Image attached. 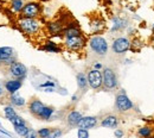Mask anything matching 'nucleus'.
Returning <instances> with one entry per match:
<instances>
[{"label":"nucleus","mask_w":154,"mask_h":138,"mask_svg":"<svg viewBox=\"0 0 154 138\" xmlns=\"http://www.w3.org/2000/svg\"><path fill=\"white\" fill-rule=\"evenodd\" d=\"M55 113V108L51 106H44V108L42 110V112L39 113V116L37 117L40 120H50L52 114Z\"/></svg>","instance_id":"obj_17"},{"label":"nucleus","mask_w":154,"mask_h":138,"mask_svg":"<svg viewBox=\"0 0 154 138\" xmlns=\"http://www.w3.org/2000/svg\"><path fill=\"white\" fill-rule=\"evenodd\" d=\"M76 79H77L78 88H79L81 91H85L87 87L89 86V85H88V79H87V74H84V73H78Z\"/></svg>","instance_id":"obj_19"},{"label":"nucleus","mask_w":154,"mask_h":138,"mask_svg":"<svg viewBox=\"0 0 154 138\" xmlns=\"http://www.w3.org/2000/svg\"><path fill=\"white\" fill-rule=\"evenodd\" d=\"M51 131L52 130L49 129V127H43V129H39L37 131V133H38L39 138H49L50 135H51Z\"/></svg>","instance_id":"obj_26"},{"label":"nucleus","mask_w":154,"mask_h":138,"mask_svg":"<svg viewBox=\"0 0 154 138\" xmlns=\"http://www.w3.org/2000/svg\"><path fill=\"white\" fill-rule=\"evenodd\" d=\"M0 5H1V1H0Z\"/></svg>","instance_id":"obj_40"},{"label":"nucleus","mask_w":154,"mask_h":138,"mask_svg":"<svg viewBox=\"0 0 154 138\" xmlns=\"http://www.w3.org/2000/svg\"><path fill=\"white\" fill-rule=\"evenodd\" d=\"M7 75L11 78V79H17V80H23L27 76V68L25 64H23L21 62H13L12 64H10L7 68Z\"/></svg>","instance_id":"obj_4"},{"label":"nucleus","mask_w":154,"mask_h":138,"mask_svg":"<svg viewBox=\"0 0 154 138\" xmlns=\"http://www.w3.org/2000/svg\"><path fill=\"white\" fill-rule=\"evenodd\" d=\"M98 124V119L93 116H88V117H82L79 120L77 127L78 129H84V130H89V129H94L96 127Z\"/></svg>","instance_id":"obj_12"},{"label":"nucleus","mask_w":154,"mask_h":138,"mask_svg":"<svg viewBox=\"0 0 154 138\" xmlns=\"http://www.w3.org/2000/svg\"><path fill=\"white\" fill-rule=\"evenodd\" d=\"M48 87H56V83L55 82H52V81H46V82H44V83H42L40 85V88H48Z\"/></svg>","instance_id":"obj_32"},{"label":"nucleus","mask_w":154,"mask_h":138,"mask_svg":"<svg viewBox=\"0 0 154 138\" xmlns=\"http://www.w3.org/2000/svg\"><path fill=\"white\" fill-rule=\"evenodd\" d=\"M13 127H14V132L20 137H25V135L30 130V127L27 125H19V126H13Z\"/></svg>","instance_id":"obj_24"},{"label":"nucleus","mask_w":154,"mask_h":138,"mask_svg":"<svg viewBox=\"0 0 154 138\" xmlns=\"http://www.w3.org/2000/svg\"><path fill=\"white\" fill-rule=\"evenodd\" d=\"M62 135H63V131H62L60 129H54V130L51 131V135H50L49 138H60Z\"/></svg>","instance_id":"obj_29"},{"label":"nucleus","mask_w":154,"mask_h":138,"mask_svg":"<svg viewBox=\"0 0 154 138\" xmlns=\"http://www.w3.org/2000/svg\"><path fill=\"white\" fill-rule=\"evenodd\" d=\"M37 137H38L37 131H36V130H33V129H30V130L27 131V133L25 135V137L24 138H37Z\"/></svg>","instance_id":"obj_30"},{"label":"nucleus","mask_w":154,"mask_h":138,"mask_svg":"<svg viewBox=\"0 0 154 138\" xmlns=\"http://www.w3.org/2000/svg\"><path fill=\"white\" fill-rule=\"evenodd\" d=\"M6 93H7V92L5 91V88H4V87H2L1 85H0V100H1V99H2V98H5V95H6Z\"/></svg>","instance_id":"obj_33"},{"label":"nucleus","mask_w":154,"mask_h":138,"mask_svg":"<svg viewBox=\"0 0 154 138\" xmlns=\"http://www.w3.org/2000/svg\"><path fill=\"white\" fill-rule=\"evenodd\" d=\"M40 11H42V7H40V4L36 2V1H30V2H26L20 12V17H24V18H37L39 14H40Z\"/></svg>","instance_id":"obj_7"},{"label":"nucleus","mask_w":154,"mask_h":138,"mask_svg":"<svg viewBox=\"0 0 154 138\" xmlns=\"http://www.w3.org/2000/svg\"><path fill=\"white\" fill-rule=\"evenodd\" d=\"M101 126L108 127V129H115L119 125V117L115 114H107L101 119Z\"/></svg>","instance_id":"obj_13"},{"label":"nucleus","mask_w":154,"mask_h":138,"mask_svg":"<svg viewBox=\"0 0 154 138\" xmlns=\"http://www.w3.org/2000/svg\"><path fill=\"white\" fill-rule=\"evenodd\" d=\"M88 43H89V48H90V50L93 51L94 55H96L98 57H103L108 54L109 45H108L104 37L98 36V35L93 36Z\"/></svg>","instance_id":"obj_2"},{"label":"nucleus","mask_w":154,"mask_h":138,"mask_svg":"<svg viewBox=\"0 0 154 138\" xmlns=\"http://www.w3.org/2000/svg\"><path fill=\"white\" fill-rule=\"evenodd\" d=\"M153 31H154V25H153Z\"/></svg>","instance_id":"obj_39"},{"label":"nucleus","mask_w":154,"mask_h":138,"mask_svg":"<svg viewBox=\"0 0 154 138\" xmlns=\"http://www.w3.org/2000/svg\"><path fill=\"white\" fill-rule=\"evenodd\" d=\"M29 112L32 114V116H35V117H38L39 113L42 112V110L44 108V104L39 100V99H32L30 102H29Z\"/></svg>","instance_id":"obj_15"},{"label":"nucleus","mask_w":154,"mask_h":138,"mask_svg":"<svg viewBox=\"0 0 154 138\" xmlns=\"http://www.w3.org/2000/svg\"><path fill=\"white\" fill-rule=\"evenodd\" d=\"M55 91V88L54 87H48V88H44V92H46V93H50V92H54Z\"/></svg>","instance_id":"obj_35"},{"label":"nucleus","mask_w":154,"mask_h":138,"mask_svg":"<svg viewBox=\"0 0 154 138\" xmlns=\"http://www.w3.org/2000/svg\"><path fill=\"white\" fill-rule=\"evenodd\" d=\"M17 24H18V27L27 36L37 35L40 31V27H42V24H40V21L37 18H24V17H20L19 19L17 20Z\"/></svg>","instance_id":"obj_1"},{"label":"nucleus","mask_w":154,"mask_h":138,"mask_svg":"<svg viewBox=\"0 0 154 138\" xmlns=\"http://www.w3.org/2000/svg\"><path fill=\"white\" fill-rule=\"evenodd\" d=\"M131 49V40L127 37H117L112 44V50L116 55H123Z\"/></svg>","instance_id":"obj_10"},{"label":"nucleus","mask_w":154,"mask_h":138,"mask_svg":"<svg viewBox=\"0 0 154 138\" xmlns=\"http://www.w3.org/2000/svg\"><path fill=\"white\" fill-rule=\"evenodd\" d=\"M101 68H102V64H101V63H95V64H94V69H97V70H100Z\"/></svg>","instance_id":"obj_36"},{"label":"nucleus","mask_w":154,"mask_h":138,"mask_svg":"<svg viewBox=\"0 0 154 138\" xmlns=\"http://www.w3.org/2000/svg\"><path fill=\"white\" fill-rule=\"evenodd\" d=\"M77 138H89V131L84 129H78L77 131Z\"/></svg>","instance_id":"obj_28"},{"label":"nucleus","mask_w":154,"mask_h":138,"mask_svg":"<svg viewBox=\"0 0 154 138\" xmlns=\"http://www.w3.org/2000/svg\"><path fill=\"white\" fill-rule=\"evenodd\" d=\"M21 86H23V81L17 79H8L6 80L5 83H4V88L8 94L18 93V91L21 88Z\"/></svg>","instance_id":"obj_11"},{"label":"nucleus","mask_w":154,"mask_h":138,"mask_svg":"<svg viewBox=\"0 0 154 138\" xmlns=\"http://www.w3.org/2000/svg\"><path fill=\"white\" fill-rule=\"evenodd\" d=\"M152 132H153V129H152V127H149V126H143V127H141V129L139 130V136L142 138H147L152 135Z\"/></svg>","instance_id":"obj_25"},{"label":"nucleus","mask_w":154,"mask_h":138,"mask_svg":"<svg viewBox=\"0 0 154 138\" xmlns=\"http://www.w3.org/2000/svg\"><path fill=\"white\" fill-rule=\"evenodd\" d=\"M24 0H12L11 4H10V10L13 12V13H19L21 12L23 7H24Z\"/></svg>","instance_id":"obj_20"},{"label":"nucleus","mask_w":154,"mask_h":138,"mask_svg":"<svg viewBox=\"0 0 154 138\" xmlns=\"http://www.w3.org/2000/svg\"><path fill=\"white\" fill-rule=\"evenodd\" d=\"M48 30H49V32H50L51 35H57L59 32H63L64 27H63V25H62L60 23H58V21H51V23L48 24Z\"/></svg>","instance_id":"obj_18"},{"label":"nucleus","mask_w":154,"mask_h":138,"mask_svg":"<svg viewBox=\"0 0 154 138\" xmlns=\"http://www.w3.org/2000/svg\"><path fill=\"white\" fill-rule=\"evenodd\" d=\"M7 23H8L7 16H6L4 12L0 11V25H5V24H7Z\"/></svg>","instance_id":"obj_31"},{"label":"nucleus","mask_w":154,"mask_h":138,"mask_svg":"<svg viewBox=\"0 0 154 138\" xmlns=\"http://www.w3.org/2000/svg\"><path fill=\"white\" fill-rule=\"evenodd\" d=\"M102 76H103V88L107 91H114L119 86V80L116 75L115 69H113L112 67H106L102 72Z\"/></svg>","instance_id":"obj_3"},{"label":"nucleus","mask_w":154,"mask_h":138,"mask_svg":"<svg viewBox=\"0 0 154 138\" xmlns=\"http://www.w3.org/2000/svg\"><path fill=\"white\" fill-rule=\"evenodd\" d=\"M17 61L16 50L11 47H0V67L7 68Z\"/></svg>","instance_id":"obj_6"},{"label":"nucleus","mask_w":154,"mask_h":138,"mask_svg":"<svg viewBox=\"0 0 154 138\" xmlns=\"http://www.w3.org/2000/svg\"><path fill=\"white\" fill-rule=\"evenodd\" d=\"M4 1H7V0H4ZM11 1H12V0H11Z\"/></svg>","instance_id":"obj_38"},{"label":"nucleus","mask_w":154,"mask_h":138,"mask_svg":"<svg viewBox=\"0 0 154 138\" xmlns=\"http://www.w3.org/2000/svg\"><path fill=\"white\" fill-rule=\"evenodd\" d=\"M43 49L46 50V51H49V53H59L60 51V48L58 47L56 43H54V42H48L43 47Z\"/></svg>","instance_id":"obj_23"},{"label":"nucleus","mask_w":154,"mask_h":138,"mask_svg":"<svg viewBox=\"0 0 154 138\" xmlns=\"http://www.w3.org/2000/svg\"><path fill=\"white\" fill-rule=\"evenodd\" d=\"M4 114H5V118L11 120L14 116H17V112H16V110H14L13 106L6 105V106H4Z\"/></svg>","instance_id":"obj_22"},{"label":"nucleus","mask_w":154,"mask_h":138,"mask_svg":"<svg viewBox=\"0 0 154 138\" xmlns=\"http://www.w3.org/2000/svg\"><path fill=\"white\" fill-rule=\"evenodd\" d=\"M82 117H83V116H82V113H81L79 111H76V110L70 111V112L66 114V117H65L68 126H70V127L77 126L78 123H79V120L82 119Z\"/></svg>","instance_id":"obj_14"},{"label":"nucleus","mask_w":154,"mask_h":138,"mask_svg":"<svg viewBox=\"0 0 154 138\" xmlns=\"http://www.w3.org/2000/svg\"><path fill=\"white\" fill-rule=\"evenodd\" d=\"M11 121V124L13 125V126H19V125H26V121H25V119H23L20 116H14L13 118L10 120Z\"/></svg>","instance_id":"obj_27"},{"label":"nucleus","mask_w":154,"mask_h":138,"mask_svg":"<svg viewBox=\"0 0 154 138\" xmlns=\"http://www.w3.org/2000/svg\"><path fill=\"white\" fill-rule=\"evenodd\" d=\"M87 79H88V85L90 88L93 89H100L103 86V76H102V72L97 70V69H90L87 74Z\"/></svg>","instance_id":"obj_8"},{"label":"nucleus","mask_w":154,"mask_h":138,"mask_svg":"<svg viewBox=\"0 0 154 138\" xmlns=\"http://www.w3.org/2000/svg\"><path fill=\"white\" fill-rule=\"evenodd\" d=\"M115 137L116 138H122L123 137V131H122V130H120V129L115 130Z\"/></svg>","instance_id":"obj_34"},{"label":"nucleus","mask_w":154,"mask_h":138,"mask_svg":"<svg viewBox=\"0 0 154 138\" xmlns=\"http://www.w3.org/2000/svg\"><path fill=\"white\" fill-rule=\"evenodd\" d=\"M134 104L132 102V100L127 97V94L125 92L119 93L115 98V110L119 113H127L131 110H133Z\"/></svg>","instance_id":"obj_5"},{"label":"nucleus","mask_w":154,"mask_h":138,"mask_svg":"<svg viewBox=\"0 0 154 138\" xmlns=\"http://www.w3.org/2000/svg\"><path fill=\"white\" fill-rule=\"evenodd\" d=\"M8 101H10V105L13 106V107H23V106L26 105V100L24 98H21L18 93L10 94Z\"/></svg>","instance_id":"obj_16"},{"label":"nucleus","mask_w":154,"mask_h":138,"mask_svg":"<svg viewBox=\"0 0 154 138\" xmlns=\"http://www.w3.org/2000/svg\"><path fill=\"white\" fill-rule=\"evenodd\" d=\"M64 45L66 49L71 51H78L85 45V38L83 35L74 37H64Z\"/></svg>","instance_id":"obj_9"},{"label":"nucleus","mask_w":154,"mask_h":138,"mask_svg":"<svg viewBox=\"0 0 154 138\" xmlns=\"http://www.w3.org/2000/svg\"><path fill=\"white\" fill-rule=\"evenodd\" d=\"M77 100V95H74V97H72V101H76Z\"/></svg>","instance_id":"obj_37"},{"label":"nucleus","mask_w":154,"mask_h":138,"mask_svg":"<svg viewBox=\"0 0 154 138\" xmlns=\"http://www.w3.org/2000/svg\"><path fill=\"white\" fill-rule=\"evenodd\" d=\"M90 26H91V30H93L94 32H100V31H102V30L104 29V21L97 18V19L91 20Z\"/></svg>","instance_id":"obj_21"}]
</instances>
